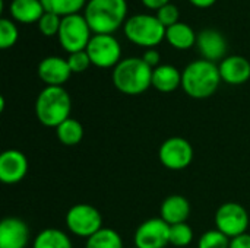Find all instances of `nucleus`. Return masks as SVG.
<instances>
[{
  "label": "nucleus",
  "mask_w": 250,
  "mask_h": 248,
  "mask_svg": "<svg viewBox=\"0 0 250 248\" xmlns=\"http://www.w3.org/2000/svg\"><path fill=\"white\" fill-rule=\"evenodd\" d=\"M221 83L218 64L205 58L193 60L182 72V88L195 99L212 96Z\"/></svg>",
  "instance_id": "nucleus-1"
},
{
  "label": "nucleus",
  "mask_w": 250,
  "mask_h": 248,
  "mask_svg": "<svg viewBox=\"0 0 250 248\" xmlns=\"http://www.w3.org/2000/svg\"><path fill=\"white\" fill-rule=\"evenodd\" d=\"M152 70L142 57H127L113 69L111 80L125 95H141L152 86Z\"/></svg>",
  "instance_id": "nucleus-2"
},
{
  "label": "nucleus",
  "mask_w": 250,
  "mask_h": 248,
  "mask_svg": "<svg viewBox=\"0 0 250 248\" xmlns=\"http://www.w3.org/2000/svg\"><path fill=\"white\" fill-rule=\"evenodd\" d=\"M72 99L63 86H45L37 96L35 115L45 127L57 129L63 121L70 118Z\"/></svg>",
  "instance_id": "nucleus-3"
},
{
  "label": "nucleus",
  "mask_w": 250,
  "mask_h": 248,
  "mask_svg": "<svg viewBox=\"0 0 250 248\" xmlns=\"http://www.w3.org/2000/svg\"><path fill=\"white\" fill-rule=\"evenodd\" d=\"M126 0H89L85 6L86 18L94 34H113L126 22Z\"/></svg>",
  "instance_id": "nucleus-4"
},
{
  "label": "nucleus",
  "mask_w": 250,
  "mask_h": 248,
  "mask_svg": "<svg viewBox=\"0 0 250 248\" xmlns=\"http://www.w3.org/2000/svg\"><path fill=\"white\" fill-rule=\"evenodd\" d=\"M167 28L154 15H132L125 22V35L136 45L154 48L166 38Z\"/></svg>",
  "instance_id": "nucleus-5"
},
{
  "label": "nucleus",
  "mask_w": 250,
  "mask_h": 248,
  "mask_svg": "<svg viewBox=\"0 0 250 248\" xmlns=\"http://www.w3.org/2000/svg\"><path fill=\"white\" fill-rule=\"evenodd\" d=\"M91 31L92 29L86 18L81 13H73L62 18L57 35L62 47L70 54L86 50V45L91 39Z\"/></svg>",
  "instance_id": "nucleus-6"
},
{
  "label": "nucleus",
  "mask_w": 250,
  "mask_h": 248,
  "mask_svg": "<svg viewBox=\"0 0 250 248\" xmlns=\"http://www.w3.org/2000/svg\"><path fill=\"white\" fill-rule=\"evenodd\" d=\"M64 222L70 234L86 240L103 228V216L100 210L88 203L72 206L66 213Z\"/></svg>",
  "instance_id": "nucleus-7"
},
{
  "label": "nucleus",
  "mask_w": 250,
  "mask_h": 248,
  "mask_svg": "<svg viewBox=\"0 0 250 248\" xmlns=\"http://www.w3.org/2000/svg\"><path fill=\"white\" fill-rule=\"evenodd\" d=\"M91 63L97 67H116L120 63L122 47L113 34H94L86 45Z\"/></svg>",
  "instance_id": "nucleus-8"
},
{
  "label": "nucleus",
  "mask_w": 250,
  "mask_h": 248,
  "mask_svg": "<svg viewBox=\"0 0 250 248\" xmlns=\"http://www.w3.org/2000/svg\"><path fill=\"white\" fill-rule=\"evenodd\" d=\"M215 228L230 240L246 234L249 228V213L240 203H223L215 212Z\"/></svg>",
  "instance_id": "nucleus-9"
},
{
  "label": "nucleus",
  "mask_w": 250,
  "mask_h": 248,
  "mask_svg": "<svg viewBox=\"0 0 250 248\" xmlns=\"http://www.w3.org/2000/svg\"><path fill=\"white\" fill-rule=\"evenodd\" d=\"M158 159L161 165L171 171H182L193 161V148L185 137H170L164 140L158 149Z\"/></svg>",
  "instance_id": "nucleus-10"
},
{
  "label": "nucleus",
  "mask_w": 250,
  "mask_h": 248,
  "mask_svg": "<svg viewBox=\"0 0 250 248\" xmlns=\"http://www.w3.org/2000/svg\"><path fill=\"white\" fill-rule=\"evenodd\" d=\"M136 248H166L170 244V225L161 218L142 222L133 237Z\"/></svg>",
  "instance_id": "nucleus-11"
},
{
  "label": "nucleus",
  "mask_w": 250,
  "mask_h": 248,
  "mask_svg": "<svg viewBox=\"0 0 250 248\" xmlns=\"http://www.w3.org/2000/svg\"><path fill=\"white\" fill-rule=\"evenodd\" d=\"M28 159L16 149H7L0 155V181L3 184H16L26 177Z\"/></svg>",
  "instance_id": "nucleus-12"
},
{
  "label": "nucleus",
  "mask_w": 250,
  "mask_h": 248,
  "mask_svg": "<svg viewBox=\"0 0 250 248\" xmlns=\"http://www.w3.org/2000/svg\"><path fill=\"white\" fill-rule=\"evenodd\" d=\"M29 235V227L23 219L7 216L0 224V248H26Z\"/></svg>",
  "instance_id": "nucleus-13"
},
{
  "label": "nucleus",
  "mask_w": 250,
  "mask_h": 248,
  "mask_svg": "<svg viewBox=\"0 0 250 248\" xmlns=\"http://www.w3.org/2000/svg\"><path fill=\"white\" fill-rule=\"evenodd\" d=\"M196 47L202 54V58L208 61H218L226 58L227 53V41L226 37L214 28H205L198 34Z\"/></svg>",
  "instance_id": "nucleus-14"
},
{
  "label": "nucleus",
  "mask_w": 250,
  "mask_h": 248,
  "mask_svg": "<svg viewBox=\"0 0 250 248\" xmlns=\"http://www.w3.org/2000/svg\"><path fill=\"white\" fill-rule=\"evenodd\" d=\"M72 70L67 60L59 56H48L38 64V76L45 86H63L70 77Z\"/></svg>",
  "instance_id": "nucleus-15"
},
{
  "label": "nucleus",
  "mask_w": 250,
  "mask_h": 248,
  "mask_svg": "<svg viewBox=\"0 0 250 248\" xmlns=\"http://www.w3.org/2000/svg\"><path fill=\"white\" fill-rule=\"evenodd\" d=\"M221 80L229 85H243L250 79V61L243 56H227L218 64Z\"/></svg>",
  "instance_id": "nucleus-16"
},
{
  "label": "nucleus",
  "mask_w": 250,
  "mask_h": 248,
  "mask_svg": "<svg viewBox=\"0 0 250 248\" xmlns=\"http://www.w3.org/2000/svg\"><path fill=\"white\" fill-rule=\"evenodd\" d=\"M190 215V203L180 194H173L164 199L160 208V218L168 225L185 224Z\"/></svg>",
  "instance_id": "nucleus-17"
},
{
  "label": "nucleus",
  "mask_w": 250,
  "mask_h": 248,
  "mask_svg": "<svg viewBox=\"0 0 250 248\" xmlns=\"http://www.w3.org/2000/svg\"><path fill=\"white\" fill-rule=\"evenodd\" d=\"M152 86L163 94H170L182 86V72L173 64H160L152 70Z\"/></svg>",
  "instance_id": "nucleus-18"
},
{
  "label": "nucleus",
  "mask_w": 250,
  "mask_h": 248,
  "mask_svg": "<svg viewBox=\"0 0 250 248\" xmlns=\"http://www.w3.org/2000/svg\"><path fill=\"white\" fill-rule=\"evenodd\" d=\"M44 12L41 0H12L10 3V15L22 23L38 22Z\"/></svg>",
  "instance_id": "nucleus-19"
},
{
  "label": "nucleus",
  "mask_w": 250,
  "mask_h": 248,
  "mask_svg": "<svg viewBox=\"0 0 250 248\" xmlns=\"http://www.w3.org/2000/svg\"><path fill=\"white\" fill-rule=\"evenodd\" d=\"M198 35L195 34L193 28L185 22H177L167 28L166 31V39L170 45H173L177 50H188L196 44Z\"/></svg>",
  "instance_id": "nucleus-20"
},
{
  "label": "nucleus",
  "mask_w": 250,
  "mask_h": 248,
  "mask_svg": "<svg viewBox=\"0 0 250 248\" xmlns=\"http://www.w3.org/2000/svg\"><path fill=\"white\" fill-rule=\"evenodd\" d=\"M32 248H73L69 235L57 228H47L38 232Z\"/></svg>",
  "instance_id": "nucleus-21"
},
{
  "label": "nucleus",
  "mask_w": 250,
  "mask_h": 248,
  "mask_svg": "<svg viewBox=\"0 0 250 248\" xmlns=\"http://www.w3.org/2000/svg\"><path fill=\"white\" fill-rule=\"evenodd\" d=\"M56 134L62 145L76 146L83 139V126L75 118H67L56 129Z\"/></svg>",
  "instance_id": "nucleus-22"
},
{
  "label": "nucleus",
  "mask_w": 250,
  "mask_h": 248,
  "mask_svg": "<svg viewBox=\"0 0 250 248\" xmlns=\"http://www.w3.org/2000/svg\"><path fill=\"white\" fill-rule=\"evenodd\" d=\"M85 248H125L120 234L111 228H101L86 240Z\"/></svg>",
  "instance_id": "nucleus-23"
},
{
  "label": "nucleus",
  "mask_w": 250,
  "mask_h": 248,
  "mask_svg": "<svg viewBox=\"0 0 250 248\" xmlns=\"http://www.w3.org/2000/svg\"><path fill=\"white\" fill-rule=\"evenodd\" d=\"M86 0H41L45 12H53L59 16H67L78 13L83 6Z\"/></svg>",
  "instance_id": "nucleus-24"
},
{
  "label": "nucleus",
  "mask_w": 250,
  "mask_h": 248,
  "mask_svg": "<svg viewBox=\"0 0 250 248\" xmlns=\"http://www.w3.org/2000/svg\"><path fill=\"white\" fill-rule=\"evenodd\" d=\"M193 241V229L185 222L170 225V244L174 247H188Z\"/></svg>",
  "instance_id": "nucleus-25"
},
{
  "label": "nucleus",
  "mask_w": 250,
  "mask_h": 248,
  "mask_svg": "<svg viewBox=\"0 0 250 248\" xmlns=\"http://www.w3.org/2000/svg\"><path fill=\"white\" fill-rule=\"evenodd\" d=\"M230 241L231 240L227 235L215 228L201 235L198 248H230Z\"/></svg>",
  "instance_id": "nucleus-26"
},
{
  "label": "nucleus",
  "mask_w": 250,
  "mask_h": 248,
  "mask_svg": "<svg viewBox=\"0 0 250 248\" xmlns=\"http://www.w3.org/2000/svg\"><path fill=\"white\" fill-rule=\"evenodd\" d=\"M19 32L16 25L7 19V18H1L0 19V48L6 50L12 45H15V42L18 41Z\"/></svg>",
  "instance_id": "nucleus-27"
},
{
  "label": "nucleus",
  "mask_w": 250,
  "mask_h": 248,
  "mask_svg": "<svg viewBox=\"0 0 250 248\" xmlns=\"http://www.w3.org/2000/svg\"><path fill=\"white\" fill-rule=\"evenodd\" d=\"M60 23H62V16H59L53 12H44V15L38 20L40 31L45 37L57 35L59 29H60Z\"/></svg>",
  "instance_id": "nucleus-28"
},
{
  "label": "nucleus",
  "mask_w": 250,
  "mask_h": 248,
  "mask_svg": "<svg viewBox=\"0 0 250 248\" xmlns=\"http://www.w3.org/2000/svg\"><path fill=\"white\" fill-rule=\"evenodd\" d=\"M66 60H67V64H69L72 73H82V72H85L92 64L91 63V58H89V56L86 53V50L76 51V53H70Z\"/></svg>",
  "instance_id": "nucleus-29"
},
{
  "label": "nucleus",
  "mask_w": 250,
  "mask_h": 248,
  "mask_svg": "<svg viewBox=\"0 0 250 248\" xmlns=\"http://www.w3.org/2000/svg\"><path fill=\"white\" fill-rule=\"evenodd\" d=\"M155 16L160 19V22H161L166 28H168V26H171V25H174V23L179 22L180 13H179V9H177L176 4L168 3V4L160 7V9L157 10V15H155Z\"/></svg>",
  "instance_id": "nucleus-30"
},
{
  "label": "nucleus",
  "mask_w": 250,
  "mask_h": 248,
  "mask_svg": "<svg viewBox=\"0 0 250 248\" xmlns=\"http://www.w3.org/2000/svg\"><path fill=\"white\" fill-rule=\"evenodd\" d=\"M142 58H144V61H145L149 67H152V69H155L157 66H160V60H161L160 53H158L155 48H148V50L144 53Z\"/></svg>",
  "instance_id": "nucleus-31"
},
{
  "label": "nucleus",
  "mask_w": 250,
  "mask_h": 248,
  "mask_svg": "<svg viewBox=\"0 0 250 248\" xmlns=\"http://www.w3.org/2000/svg\"><path fill=\"white\" fill-rule=\"evenodd\" d=\"M230 248H250V234H242L236 238H231Z\"/></svg>",
  "instance_id": "nucleus-32"
},
{
  "label": "nucleus",
  "mask_w": 250,
  "mask_h": 248,
  "mask_svg": "<svg viewBox=\"0 0 250 248\" xmlns=\"http://www.w3.org/2000/svg\"><path fill=\"white\" fill-rule=\"evenodd\" d=\"M142 3H144L146 7H149V9H157V10H158L160 7L168 4L170 0H142Z\"/></svg>",
  "instance_id": "nucleus-33"
},
{
  "label": "nucleus",
  "mask_w": 250,
  "mask_h": 248,
  "mask_svg": "<svg viewBox=\"0 0 250 248\" xmlns=\"http://www.w3.org/2000/svg\"><path fill=\"white\" fill-rule=\"evenodd\" d=\"M215 1L217 0H190V3L195 4V6H198V7H209Z\"/></svg>",
  "instance_id": "nucleus-34"
},
{
  "label": "nucleus",
  "mask_w": 250,
  "mask_h": 248,
  "mask_svg": "<svg viewBox=\"0 0 250 248\" xmlns=\"http://www.w3.org/2000/svg\"><path fill=\"white\" fill-rule=\"evenodd\" d=\"M132 248H136V247H132Z\"/></svg>",
  "instance_id": "nucleus-35"
}]
</instances>
